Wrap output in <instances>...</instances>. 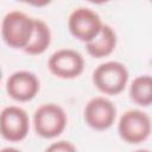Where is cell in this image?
<instances>
[{
  "mask_svg": "<svg viewBox=\"0 0 152 152\" xmlns=\"http://www.w3.org/2000/svg\"><path fill=\"white\" fill-rule=\"evenodd\" d=\"M129 99L142 107L152 103V78L150 75L137 76L129 86Z\"/></svg>",
  "mask_w": 152,
  "mask_h": 152,
  "instance_id": "12",
  "label": "cell"
},
{
  "mask_svg": "<svg viewBox=\"0 0 152 152\" xmlns=\"http://www.w3.org/2000/svg\"><path fill=\"white\" fill-rule=\"evenodd\" d=\"M118 133L128 144L145 141L151 134V118L140 109H128L119 119Z\"/></svg>",
  "mask_w": 152,
  "mask_h": 152,
  "instance_id": "4",
  "label": "cell"
},
{
  "mask_svg": "<svg viewBox=\"0 0 152 152\" xmlns=\"http://www.w3.org/2000/svg\"><path fill=\"white\" fill-rule=\"evenodd\" d=\"M116 40L118 38L115 31L109 25L103 24L99 34L90 42L86 43V50L94 58H103L114 51Z\"/></svg>",
  "mask_w": 152,
  "mask_h": 152,
  "instance_id": "10",
  "label": "cell"
},
{
  "mask_svg": "<svg viewBox=\"0 0 152 152\" xmlns=\"http://www.w3.org/2000/svg\"><path fill=\"white\" fill-rule=\"evenodd\" d=\"M30 131V118L19 106H7L0 112V134L11 142L24 140Z\"/></svg>",
  "mask_w": 152,
  "mask_h": 152,
  "instance_id": "6",
  "label": "cell"
},
{
  "mask_svg": "<svg viewBox=\"0 0 152 152\" xmlns=\"http://www.w3.org/2000/svg\"><path fill=\"white\" fill-rule=\"evenodd\" d=\"M48 68L52 75L63 80L78 77L84 70L83 56L69 48H63L55 51L48 61Z\"/></svg>",
  "mask_w": 152,
  "mask_h": 152,
  "instance_id": "7",
  "label": "cell"
},
{
  "mask_svg": "<svg viewBox=\"0 0 152 152\" xmlns=\"http://www.w3.org/2000/svg\"><path fill=\"white\" fill-rule=\"evenodd\" d=\"M86 124L95 131H104L113 126L116 119L115 104L104 96L90 99L83 110Z\"/></svg>",
  "mask_w": 152,
  "mask_h": 152,
  "instance_id": "8",
  "label": "cell"
},
{
  "mask_svg": "<svg viewBox=\"0 0 152 152\" xmlns=\"http://www.w3.org/2000/svg\"><path fill=\"white\" fill-rule=\"evenodd\" d=\"M1 78H2V71H1V69H0V82H1Z\"/></svg>",
  "mask_w": 152,
  "mask_h": 152,
  "instance_id": "16",
  "label": "cell"
},
{
  "mask_svg": "<svg viewBox=\"0 0 152 152\" xmlns=\"http://www.w3.org/2000/svg\"><path fill=\"white\" fill-rule=\"evenodd\" d=\"M51 43V31L49 25L42 19H33V33L32 37L24 49V52L31 56H37L50 46Z\"/></svg>",
  "mask_w": 152,
  "mask_h": 152,
  "instance_id": "11",
  "label": "cell"
},
{
  "mask_svg": "<svg viewBox=\"0 0 152 152\" xmlns=\"http://www.w3.org/2000/svg\"><path fill=\"white\" fill-rule=\"evenodd\" d=\"M0 152H21L20 150L15 148V147H12V146H7V147H4L0 150Z\"/></svg>",
  "mask_w": 152,
  "mask_h": 152,
  "instance_id": "14",
  "label": "cell"
},
{
  "mask_svg": "<svg viewBox=\"0 0 152 152\" xmlns=\"http://www.w3.org/2000/svg\"><path fill=\"white\" fill-rule=\"evenodd\" d=\"M134 152H150V150H146V148H141V150H137V151H134Z\"/></svg>",
  "mask_w": 152,
  "mask_h": 152,
  "instance_id": "15",
  "label": "cell"
},
{
  "mask_svg": "<svg viewBox=\"0 0 152 152\" xmlns=\"http://www.w3.org/2000/svg\"><path fill=\"white\" fill-rule=\"evenodd\" d=\"M44 152H77V148L71 141L58 140L50 144Z\"/></svg>",
  "mask_w": 152,
  "mask_h": 152,
  "instance_id": "13",
  "label": "cell"
},
{
  "mask_svg": "<svg viewBox=\"0 0 152 152\" xmlns=\"http://www.w3.org/2000/svg\"><path fill=\"white\" fill-rule=\"evenodd\" d=\"M33 19L19 10L7 12L1 23L4 42L10 48L24 50L33 33Z\"/></svg>",
  "mask_w": 152,
  "mask_h": 152,
  "instance_id": "1",
  "label": "cell"
},
{
  "mask_svg": "<svg viewBox=\"0 0 152 152\" xmlns=\"http://www.w3.org/2000/svg\"><path fill=\"white\" fill-rule=\"evenodd\" d=\"M68 124L65 110L57 103H43L33 114L36 133L45 139H52L63 133Z\"/></svg>",
  "mask_w": 152,
  "mask_h": 152,
  "instance_id": "3",
  "label": "cell"
},
{
  "mask_svg": "<svg viewBox=\"0 0 152 152\" xmlns=\"http://www.w3.org/2000/svg\"><path fill=\"white\" fill-rule=\"evenodd\" d=\"M128 76L125 64L118 61H108L95 68L93 71V83L106 95H118L126 88Z\"/></svg>",
  "mask_w": 152,
  "mask_h": 152,
  "instance_id": "2",
  "label": "cell"
},
{
  "mask_svg": "<svg viewBox=\"0 0 152 152\" xmlns=\"http://www.w3.org/2000/svg\"><path fill=\"white\" fill-rule=\"evenodd\" d=\"M103 23L100 15L88 7H77L75 8L68 18V28L69 32L78 40L88 43L94 39Z\"/></svg>",
  "mask_w": 152,
  "mask_h": 152,
  "instance_id": "5",
  "label": "cell"
},
{
  "mask_svg": "<svg viewBox=\"0 0 152 152\" xmlns=\"http://www.w3.org/2000/svg\"><path fill=\"white\" fill-rule=\"evenodd\" d=\"M40 88L38 77L28 70L12 72L6 81V91L10 97L19 102H27L36 97Z\"/></svg>",
  "mask_w": 152,
  "mask_h": 152,
  "instance_id": "9",
  "label": "cell"
}]
</instances>
